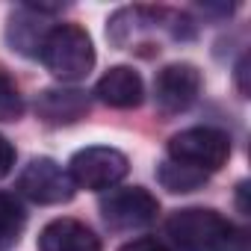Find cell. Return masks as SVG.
Returning a JSON list of instances; mask_svg holds the SVG:
<instances>
[{
	"mask_svg": "<svg viewBox=\"0 0 251 251\" xmlns=\"http://www.w3.org/2000/svg\"><path fill=\"white\" fill-rule=\"evenodd\" d=\"M106 24H109L106 39L124 50L145 45L157 33H166L169 39H180V42L195 36L192 21L183 12H175L166 6H124V9L112 12V18Z\"/></svg>",
	"mask_w": 251,
	"mask_h": 251,
	"instance_id": "obj_1",
	"label": "cell"
},
{
	"mask_svg": "<svg viewBox=\"0 0 251 251\" xmlns=\"http://www.w3.org/2000/svg\"><path fill=\"white\" fill-rule=\"evenodd\" d=\"M39 56L45 68L62 83H77L95 68V45L80 24H53L42 42Z\"/></svg>",
	"mask_w": 251,
	"mask_h": 251,
	"instance_id": "obj_2",
	"label": "cell"
},
{
	"mask_svg": "<svg viewBox=\"0 0 251 251\" xmlns=\"http://www.w3.org/2000/svg\"><path fill=\"white\" fill-rule=\"evenodd\" d=\"M169 160L213 175L230 160V136L219 127H186L169 139Z\"/></svg>",
	"mask_w": 251,
	"mask_h": 251,
	"instance_id": "obj_3",
	"label": "cell"
},
{
	"mask_svg": "<svg viewBox=\"0 0 251 251\" xmlns=\"http://www.w3.org/2000/svg\"><path fill=\"white\" fill-rule=\"evenodd\" d=\"M127 157L118 148H106V145H92L83 148L71 157L68 163V175L74 180V186L80 189H92V192H106L115 183H121L127 177Z\"/></svg>",
	"mask_w": 251,
	"mask_h": 251,
	"instance_id": "obj_4",
	"label": "cell"
},
{
	"mask_svg": "<svg viewBox=\"0 0 251 251\" xmlns=\"http://www.w3.org/2000/svg\"><path fill=\"white\" fill-rule=\"evenodd\" d=\"M100 216L106 227L112 230H142L157 222L160 216V201L145 189V186H121L109 189L100 198Z\"/></svg>",
	"mask_w": 251,
	"mask_h": 251,
	"instance_id": "obj_5",
	"label": "cell"
},
{
	"mask_svg": "<svg viewBox=\"0 0 251 251\" xmlns=\"http://www.w3.org/2000/svg\"><path fill=\"white\" fill-rule=\"evenodd\" d=\"M227 227L230 222L210 207L175 210L166 219V233L180 251H210Z\"/></svg>",
	"mask_w": 251,
	"mask_h": 251,
	"instance_id": "obj_6",
	"label": "cell"
},
{
	"mask_svg": "<svg viewBox=\"0 0 251 251\" xmlns=\"http://www.w3.org/2000/svg\"><path fill=\"white\" fill-rule=\"evenodd\" d=\"M74 180L50 157H33L18 175V192L33 204H65L74 198Z\"/></svg>",
	"mask_w": 251,
	"mask_h": 251,
	"instance_id": "obj_7",
	"label": "cell"
},
{
	"mask_svg": "<svg viewBox=\"0 0 251 251\" xmlns=\"http://www.w3.org/2000/svg\"><path fill=\"white\" fill-rule=\"evenodd\" d=\"M201 86V71L192 62H172L154 77V103L163 115H180L198 100Z\"/></svg>",
	"mask_w": 251,
	"mask_h": 251,
	"instance_id": "obj_8",
	"label": "cell"
},
{
	"mask_svg": "<svg viewBox=\"0 0 251 251\" xmlns=\"http://www.w3.org/2000/svg\"><path fill=\"white\" fill-rule=\"evenodd\" d=\"M62 6H45V3H24L18 12H12L9 27H6V39L12 45V50L24 53V56H39L42 42L50 30V24H45V15L59 12Z\"/></svg>",
	"mask_w": 251,
	"mask_h": 251,
	"instance_id": "obj_9",
	"label": "cell"
},
{
	"mask_svg": "<svg viewBox=\"0 0 251 251\" xmlns=\"http://www.w3.org/2000/svg\"><path fill=\"white\" fill-rule=\"evenodd\" d=\"M92 109V98L83 89H65V86H53V89H42L36 95V115L45 124L62 127V124H74L80 118H86Z\"/></svg>",
	"mask_w": 251,
	"mask_h": 251,
	"instance_id": "obj_10",
	"label": "cell"
},
{
	"mask_svg": "<svg viewBox=\"0 0 251 251\" xmlns=\"http://www.w3.org/2000/svg\"><path fill=\"white\" fill-rule=\"evenodd\" d=\"M95 95L100 103L115 106V109H133L142 103L145 98V83L139 77V71H133L130 65H112L95 86Z\"/></svg>",
	"mask_w": 251,
	"mask_h": 251,
	"instance_id": "obj_11",
	"label": "cell"
},
{
	"mask_svg": "<svg viewBox=\"0 0 251 251\" xmlns=\"http://www.w3.org/2000/svg\"><path fill=\"white\" fill-rule=\"evenodd\" d=\"M39 251H100V239L80 219L62 216L42 227Z\"/></svg>",
	"mask_w": 251,
	"mask_h": 251,
	"instance_id": "obj_12",
	"label": "cell"
},
{
	"mask_svg": "<svg viewBox=\"0 0 251 251\" xmlns=\"http://www.w3.org/2000/svg\"><path fill=\"white\" fill-rule=\"evenodd\" d=\"M27 225L24 204L12 192H0V251H9Z\"/></svg>",
	"mask_w": 251,
	"mask_h": 251,
	"instance_id": "obj_13",
	"label": "cell"
},
{
	"mask_svg": "<svg viewBox=\"0 0 251 251\" xmlns=\"http://www.w3.org/2000/svg\"><path fill=\"white\" fill-rule=\"evenodd\" d=\"M207 177H210V175L195 172V169H189V166H180V163H175V160H166V163H160V169H157V180H160L163 189H169V192H195V189H201V186L207 183Z\"/></svg>",
	"mask_w": 251,
	"mask_h": 251,
	"instance_id": "obj_14",
	"label": "cell"
},
{
	"mask_svg": "<svg viewBox=\"0 0 251 251\" xmlns=\"http://www.w3.org/2000/svg\"><path fill=\"white\" fill-rule=\"evenodd\" d=\"M24 115V95L18 83L0 68V121H18Z\"/></svg>",
	"mask_w": 251,
	"mask_h": 251,
	"instance_id": "obj_15",
	"label": "cell"
},
{
	"mask_svg": "<svg viewBox=\"0 0 251 251\" xmlns=\"http://www.w3.org/2000/svg\"><path fill=\"white\" fill-rule=\"evenodd\" d=\"M210 251H251V236H248L245 227L230 225V227L219 236V242H216Z\"/></svg>",
	"mask_w": 251,
	"mask_h": 251,
	"instance_id": "obj_16",
	"label": "cell"
},
{
	"mask_svg": "<svg viewBox=\"0 0 251 251\" xmlns=\"http://www.w3.org/2000/svg\"><path fill=\"white\" fill-rule=\"evenodd\" d=\"M15 166V145L0 133V177H6Z\"/></svg>",
	"mask_w": 251,
	"mask_h": 251,
	"instance_id": "obj_17",
	"label": "cell"
},
{
	"mask_svg": "<svg viewBox=\"0 0 251 251\" xmlns=\"http://www.w3.org/2000/svg\"><path fill=\"white\" fill-rule=\"evenodd\" d=\"M121 251H169V245L160 242V239H154V236H139V239L127 242Z\"/></svg>",
	"mask_w": 251,
	"mask_h": 251,
	"instance_id": "obj_18",
	"label": "cell"
},
{
	"mask_svg": "<svg viewBox=\"0 0 251 251\" xmlns=\"http://www.w3.org/2000/svg\"><path fill=\"white\" fill-rule=\"evenodd\" d=\"M245 77H248V53L236 62V89H239V95L245 98L248 95V86H245Z\"/></svg>",
	"mask_w": 251,
	"mask_h": 251,
	"instance_id": "obj_19",
	"label": "cell"
},
{
	"mask_svg": "<svg viewBox=\"0 0 251 251\" xmlns=\"http://www.w3.org/2000/svg\"><path fill=\"white\" fill-rule=\"evenodd\" d=\"M245 195H248V180H239V186H236V207H239V213H242V216H248V213H251V207H248Z\"/></svg>",
	"mask_w": 251,
	"mask_h": 251,
	"instance_id": "obj_20",
	"label": "cell"
}]
</instances>
